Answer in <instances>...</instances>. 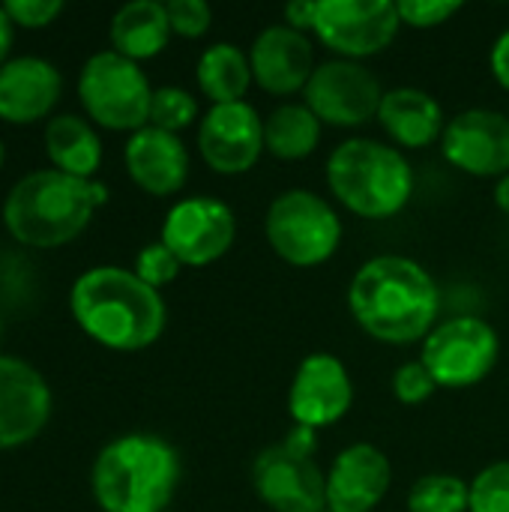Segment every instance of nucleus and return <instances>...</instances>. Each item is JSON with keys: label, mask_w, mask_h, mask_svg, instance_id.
I'll return each mask as SVG.
<instances>
[{"label": "nucleus", "mask_w": 509, "mask_h": 512, "mask_svg": "<svg viewBox=\"0 0 509 512\" xmlns=\"http://www.w3.org/2000/svg\"><path fill=\"white\" fill-rule=\"evenodd\" d=\"M348 312L384 345H414L438 327L441 291L432 273L408 255L369 258L348 285Z\"/></svg>", "instance_id": "1"}, {"label": "nucleus", "mask_w": 509, "mask_h": 512, "mask_svg": "<svg viewBox=\"0 0 509 512\" xmlns=\"http://www.w3.org/2000/svg\"><path fill=\"white\" fill-rule=\"evenodd\" d=\"M69 309L93 342L123 354L156 345L168 324L162 294L123 267L84 270L72 282Z\"/></svg>", "instance_id": "2"}, {"label": "nucleus", "mask_w": 509, "mask_h": 512, "mask_svg": "<svg viewBox=\"0 0 509 512\" xmlns=\"http://www.w3.org/2000/svg\"><path fill=\"white\" fill-rule=\"evenodd\" d=\"M108 201L99 180L69 177L57 168L21 177L3 201V225L9 237L30 249H57L72 243Z\"/></svg>", "instance_id": "3"}, {"label": "nucleus", "mask_w": 509, "mask_h": 512, "mask_svg": "<svg viewBox=\"0 0 509 512\" xmlns=\"http://www.w3.org/2000/svg\"><path fill=\"white\" fill-rule=\"evenodd\" d=\"M180 474V456L165 438L129 432L99 450L90 489L102 512H165Z\"/></svg>", "instance_id": "4"}, {"label": "nucleus", "mask_w": 509, "mask_h": 512, "mask_svg": "<svg viewBox=\"0 0 509 512\" xmlns=\"http://www.w3.org/2000/svg\"><path fill=\"white\" fill-rule=\"evenodd\" d=\"M327 186L348 213L384 222L408 207L414 171L399 147L375 138H348L327 159Z\"/></svg>", "instance_id": "5"}, {"label": "nucleus", "mask_w": 509, "mask_h": 512, "mask_svg": "<svg viewBox=\"0 0 509 512\" xmlns=\"http://www.w3.org/2000/svg\"><path fill=\"white\" fill-rule=\"evenodd\" d=\"M264 234L270 249L285 264L312 270L339 252L342 219L327 198L309 189H285L267 207Z\"/></svg>", "instance_id": "6"}, {"label": "nucleus", "mask_w": 509, "mask_h": 512, "mask_svg": "<svg viewBox=\"0 0 509 512\" xmlns=\"http://www.w3.org/2000/svg\"><path fill=\"white\" fill-rule=\"evenodd\" d=\"M78 99L87 117L111 132H138L150 123L153 87L141 66L123 54L99 51L78 75Z\"/></svg>", "instance_id": "7"}, {"label": "nucleus", "mask_w": 509, "mask_h": 512, "mask_svg": "<svg viewBox=\"0 0 509 512\" xmlns=\"http://www.w3.org/2000/svg\"><path fill=\"white\" fill-rule=\"evenodd\" d=\"M501 357L498 330L474 315L441 321L420 348V360L438 390H471L483 384Z\"/></svg>", "instance_id": "8"}, {"label": "nucleus", "mask_w": 509, "mask_h": 512, "mask_svg": "<svg viewBox=\"0 0 509 512\" xmlns=\"http://www.w3.org/2000/svg\"><path fill=\"white\" fill-rule=\"evenodd\" d=\"M399 27L402 18L390 0H318L312 33L339 60L363 63L387 51Z\"/></svg>", "instance_id": "9"}, {"label": "nucleus", "mask_w": 509, "mask_h": 512, "mask_svg": "<svg viewBox=\"0 0 509 512\" xmlns=\"http://www.w3.org/2000/svg\"><path fill=\"white\" fill-rule=\"evenodd\" d=\"M384 87L378 75L357 60H327L312 72L303 102L324 126L357 129L378 117Z\"/></svg>", "instance_id": "10"}, {"label": "nucleus", "mask_w": 509, "mask_h": 512, "mask_svg": "<svg viewBox=\"0 0 509 512\" xmlns=\"http://www.w3.org/2000/svg\"><path fill=\"white\" fill-rule=\"evenodd\" d=\"M237 237L234 210L210 195L177 201L162 222L159 240L177 255L183 267H210L228 255Z\"/></svg>", "instance_id": "11"}, {"label": "nucleus", "mask_w": 509, "mask_h": 512, "mask_svg": "<svg viewBox=\"0 0 509 512\" xmlns=\"http://www.w3.org/2000/svg\"><path fill=\"white\" fill-rule=\"evenodd\" d=\"M252 486L273 512L327 510V474L315 456L291 450L285 441L261 450L252 462Z\"/></svg>", "instance_id": "12"}, {"label": "nucleus", "mask_w": 509, "mask_h": 512, "mask_svg": "<svg viewBox=\"0 0 509 512\" xmlns=\"http://www.w3.org/2000/svg\"><path fill=\"white\" fill-rule=\"evenodd\" d=\"M264 150V117L246 99L210 105L198 123V153L213 174H246L258 165Z\"/></svg>", "instance_id": "13"}, {"label": "nucleus", "mask_w": 509, "mask_h": 512, "mask_svg": "<svg viewBox=\"0 0 509 512\" xmlns=\"http://www.w3.org/2000/svg\"><path fill=\"white\" fill-rule=\"evenodd\" d=\"M444 159L462 174L501 180L509 174V117L495 108H468L447 120L441 135Z\"/></svg>", "instance_id": "14"}, {"label": "nucleus", "mask_w": 509, "mask_h": 512, "mask_svg": "<svg viewBox=\"0 0 509 512\" xmlns=\"http://www.w3.org/2000/svg\"><path fill=\"white\" fill-rule=\"evenodd\" d=\"M354 405V381L345 363L336 354L315 351L300 360L291 390H288V414L294 426L327 429L336 426Z\"/></svg>", "instance_id": "15"}, {"label": "nucleus", "mask_w": 509, "mask_h": 512, "mask_svg": "<svg viewBox=\"0 0 509 512\" xmlns=\"http://www.w3.org/2000/svg\"><path fill=\"white\" fill-rule=\"evenodd\" d=\"M51 417V390L27 360L0 354V450L24 447Z\"/></svg>", "instance_id": "16"}, {"label": "nucleus", "mask_w": 509, "mask_h": 512, "mask_svg": "<svg viewBox=\"0 0 509 512\" xmlns=\"http://www.w3.org/2000/svg\"><path fill=\"white\" fill-rule=\"evenodd\" d=\"M249 63L255 84L264 93L282 99L303 93L312 72L318 69L309 33H300L288 24L264 27L249 48Z\"/></svg>", "instance_id": "17"}, {"label": "nucleus", "mask_w": 509, "mask_h": 512, "mask_svg": "<svg viewBox=\"0 0 509 512\" xmlns=\"http://www.w3.org/2000/svg\"><path fill=\"white\" fill-rule=\"evenodd\" d=\"M393 486V465L375 444L345 447L327 471V510L375 512Z\"/></svg>", "instance_id": "18"}, {"label": "nucleus", "mask_w": 509, "mask_h": 512, "mask_svg": "<svg viewBox=\"0 0 509 512\" xmlns=\"http://www.w3.org/2000/svg\"><path fill=\"white\" fill-rule=\"evenodd\" d=\"M123 162L132 183L153 198L177 195L189 180V150L183 138L156 126H144L129 135Z\"/></svg>", "instance_id": "19"}, {"label": "nucleus", "mask_w": 509, "mask_h": 512, "mask_svg": "<svg viewBox=\"0 0 509 512\" xmlns=\"http://www.w3.org/2000/svg\"><path fill=\"white\" fill-rule=\"evenodd\" d=\"M63 78L45 57H12L0 66V120L36 123L60 99Z\"/></svg>", "instance_id": "20"}, {"label": "nucleus", "mask_w": 509, "mask_h": 512, "mask_svg": "<svg viewBox=\"0 0 509 512\" xmlns=\"http://www.w3.org/2000/svg\"><path fill=\"white\" fill-rule=\"evenodd\" d=\"M381 129L399 150H426L441 141L447 117L438 99L420 87H390L384 90L378 117Z\"/></svg>", "instance_id": "21"}, {"label": "nucleus", "mask_w": 509, "mask_h": 512, "mask_svg": "<svg viewBox=\"0 0 509 512\" xmlns=\"http://www.w3.org/2000/svg\"><path fill=\"white\" fill-rule=\"evenodd\" d=\"M171 39L168 9L159 0H132L111 18V45L117 54L141 63L165 51Z\"/></svg>", "instance_id": "22"}, {"label": "nucleus", "mask_w": 509, "mask_h": 512, "mask_svg": "<svg viewBox=\"0 0 509 512\" xmlns=\"http://www.w3.org/2000/svg\"><path fill=\"white\" fill-rule=\"evenodd\" d=\"M45 150L57 171L93 180L102 165V141L96 129L78 114H57L45 126Z\"/></svg>", "instance_id": "23"}, {"label": "nucleus", "mask_w": 509, "mask_h": 512, "mask_svg": "<svg viewBox=\"0 0 509 512\" xmlns=\"http://www.w3.org/2000/svg\"><path fill=\"white\" fill-rule=\"evenodd\" d=\"M195 81L198 90L213 105L243 102V96L255 84L249 51H243L234 42H213L210 48H204V54L195 63Z\"/></svg>", "instance_id": "24"}, {"label": "nucleus", "mask_w": 509, "mask_h": 512, "mask_svg": "<svg viewBox=\"0 0 509 512\" xmlns=\"http://www.w3.org/2000/svg\"><path fill=\"white\" fill-rule=\"evenodd\" d=\"M321 129L324 123L306 102H282L264 120V147L282 162H300L318 150Z\"/></svg>", "instance_id": "25"}, {"label": "nucleus", "mask_w": 509, "mask_h": 512, "mask_svg": "<svg viewBox=\"0 0 509 512\" xmlns=\"http://www.w3.org/2000/svg\"><path fill=\"white\" fill-rule=\"evenodd\" d=\"M471 483L456 474H426L408 492V512H468Z\"/></svg>", "instance_id": "26"}, {"label": "nucleus", "mask_w": 509, "mask_h": 512, "mask_svg": "<svg viewBox=\"0 0 509 512\" xmlns=\"http://www.w3.org/2000/svg\"><path fill=\"white\" fill-rule=\"evenodd\" d=\"M198 120V99L186 90V87H156L153 90V102H150V123L156 129L174 132L180 135L186 126H192Z\"/></svg>", "instance_id": "27"}, {"label": "nucleus", "mask_w": 509, "mask_h": 512, "mask_svg": "<svg viewBox=\"0 0 509 512\" xmlns=\"http://www.w3.org/2000/svg\"><path fill=\"white\" fill-rule=\"evenodd\" d=\"M468 512H509V459L492 462L471 480Z\"/></svg>", "instance_id": "28"}, {"label": "nucleus", "mask_w": 509, "mask_h": 512, "mask_svg": "<svg viewBox=\"0 0 509 512\" xmlns=\"http://www.w3.org/2000/svg\"><path fill=\"white\" fill-rule=\"evenodd\" d=\"M180 270H183V264L177 261V255L162 240L144 246L138 252V258H135V267H132V273L141 282H147L150 288H156V291L165 288V285H171L180 276Z\"/></svg>", "instance_id": "29"}, {"label": "nucleus", "mask_w": 509, "mask_h": 512, "mask_svg": "<svg viewBox=\"0 0 509 512\" xmlns=\"http://www.w3.org/2000/svg\"><path fill=\"white\" fill-rule=\"evenodd\" d=\"M435 390H438V384L429 375V369L423 366V360L402 363L393 372V396H396V402H402L408 408H417V405L429 402L435 396Z\"/></svg>", "instance_id": "30"}, {"label": "nucleus", "mask_w": 509, "mask_h": 512, "mask_svg": "<svg viewBox=\"0 0 509 512\" xmlns=\"http://www.w3.org/2000/svg\"><path fill=\"white\" fill-rule=\"evenodd\" d=\"M402 27H414V30H432L447 24L453 15L462 12L459 0H402L396 3Z\"/></svg>", "instance_id": "31"}, {"label": "nucleus", "mask_w": 509, "mask_h": 512, "mask_svg": "<svg viewBox=\"0 0 509 512\" xmlns=\"http://www.w3.org/2000/svg\"><path fill=\"white\" fill-rule=\"evenodd\" d=\"M171 33L183 39H201L213 24V9L204 0H171L165 3Z\"/></svg>", "instance_id": "32"}, {"label": "nucleus", "mask_w": 509, "mask_h": 512, "mask_svg": "<svg viewBox=\"0 0 509 512\" xmlns=\"http://www.w3.org/2000/svg\"><path fill=\"white\" fill-rule=\"evenodd\" d=\"M3 9L12 24L36 30V27L51 24L63 12V3L60 0H9V3H3Z\"/></svg>", "instance_id": "33"}, {"label": "nucleus", "mask_w": 509, "mask_h": 512, "mask_svg": "<svg viewBox=\"0 0 509 512\" xmlns=\"http://www.w3.org/2000/svg\"><path fill=\"white\" fill-rule=\"evenodd\" d=\"M315 6H318V0H297V3H288L285 6V21L282 24H288V27H294V30H300V33H312L315 30Z\"/></svg>", "instance_id": "34"}, {"label": "nucleus", "mask_w": 509, "mask_h": 512, "mask_svg": "<svg viewBox=\"0 0 509 512\" xmlns=\"http://www.w3.org/2000/svg\"><path fill=\"white\" fill-rule=\"evenodd\" d=\"M489 66H492L495 81L509 93V30H504V33L495 39V45H492V51H489Z\"/></svg>", "instance_id": "35"}, {"label": "nucleus", "mask_w": 509, "mask_h": 512, "mask_svg": "<svg viewBox=\"0 0 509 512\" xmlns=\"http://www.w3.org/2000/svg\"><path fill=\"white\" fill-rule=\"evenodd\" d=\"M12 21H9V15H6V9L0 6V66L6 63V54H9V48H12Z\"/></svg>", "instance_id": "36"}, {"label": "nucleus", "mask_w": 509, "mask_h": 512, "mask_svg": "<svg viewBox=\"0 0 509 512\" xmlns=\"http://www.w3.org/2000/svg\"><path fill=\"white\" fill-rule=\"evenodd\" d=\"M495 204H498L501 213H507L509 216V174L495 183Z\"/></svg>", "instance_id": "37"}, {"label": "nucleus", "mask_w": 509, "mask_h": 512, "mask_svg": "<svg viewBox=\"0 0 509 512\" xmlns=\"http://www.w3.org/2000/svg\"><path fill=\"white\" fill-rule=\"evenodd\" d=\"M3 159H6V150H3V144H0V168H3Z\"/></svg>", "instance_id": "38"}, {"label": "nucleus", "mask_w": 509, "mask_h": 512, "mask_svg": "<svg viewBox=\"0 0 509 512\" xmlns=\"http://www.w3.org/2000/svg\"><path fill=\"white\" fill-rule=\"evenodd\" d=\"M324 512H330V510H324Z\"/></svg>", "instance_id": "39"}]
</instances>
